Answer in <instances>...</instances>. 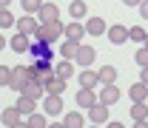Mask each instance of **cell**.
Wrapping results in <instances>:
<instances>
[{"label":"cell","mask_w":148,"mask_h":128,"mask_svg":"<svg viewBox=\"0 0 148 128\" xmlns=\"http://www.w3.org/2000/svg\"><path fill=\"white\" fill-rule=\"evenodd\" d=\"M9 83H12V68L0 66V86H9Z\"/></svg>","instance_id":"cell-33"},{"label":"cell","mask_w":148,"mask_h":128,"mask_svg":"<svg viewBox=\"0 0 148 128\" xmlns=\"http://www.w3.org/2000/svg\"><path fill=\"white\" fill-rule=\"evenodd\" d=\"M54 77H60V80L74 77V63H71V60H60V63L54 66Z\"/></svg>","instance_id":"cell-18"},{"label":"cell","mask_w":148,"mask_h":128,"mask_svg":"<svg viewBox=\"0 0 148 128\" xmlns=\"http://www.w3.org/2000/svg\"><path fill=\"white\" fill-rule=\"evenodd\" d=\"M91 128H97V125H91Z\"/></svg>","instance_id":"cell-44"},{"label":"cell","mask_w":148,"mask_h":128,"mask_svg":"<svg viewBox=\"0 0 148 128\" xmlns=\"http://www.w3.org/2000/svg\"><path fill=\"white\" fill-rule=\"evenodd\" d=\"M32 80H34V68H32V66H14V68H12V83H9V88L14 94H23Z\"/></svg>","instance_id":"cell-1"},{"label":"cell","mask_w":148,"mask_h":128,"mask_svg":"<svg viewBox=\"0 0 148 128\" xmlns=\"http://www.w3.org/2000/svg\"><path fill=\"white\" fill-rule=\"evenodd\" d=\"M32 68H34V83L49 86V80H54V63L51 60H37Z\"/></svg>","instance_id":"cell-3"},{"label":"cell","mask_w":148,"mask_h":128,"mask_svg":"<svg viewBox=\"0 0 148 128\" xmlns=\"http://www.w3.org/2000/svg\"><path fill=\"white\" fill-rule=\"evenodd\" d=\"M108 40L114 46H123V43L128 40V29H125V26H111L108 29Z\"/></svg>","instance_id":"cell-17"},{"label":"cell","mask_w":148,"mask_h":128,"mask_svg":"<svg viewBox=\"0 0 148 128\" xmlns=\"http://www.w3.org/2000/svg\"><path fill=\"white\" fill-rule=\"evenodd\" d=\"M12 128H32L29 123H17V125H12Z\"/></svg>","instance_id":"cell-40"},{"label":"cell","mask_w":148,"mask_h":128,"mask_svg":"<svg viewBox=\"0 0 148 128\" xmlns=\"http://www.w3.org/2000/svg\"><path fill=\"white\" fill-rule=\"evenodd\" d=\"M66 37L83 40V37H86V23H69V26H66Z\"/></svg>","instance_id":"cell-23"},{"label":"cell","mask_w":148,"mask_h":128,"mask_svg":"<svg viewBox=\"0 0 148 128\" xmlns=\"http://www.w3.org/2000/svg\"><path fill=\"white\" fill-rule=\"evenodd\" d=\"M37 29H40V20H34L32 14H23V17L17 20V31H20V34L34 37V34H37Z\"/></svg>","instance_id":"cell-6"},{"label":"cell","mask_w":148,"mask_h":128,"mask_svg":"<svg viewBox=\"0 0 148 128\" xmlns=\"http://www.w3.org/2000/svg\"><path fill=\"white\" fill-rule=\"evenodd\" d=\"M0 120H3V125H6V128L17 125V123H20V111H17V105H12V108H6L3 114H0Z\"/></svg>","instance_id":"cell-21"},{"label":"cell","mask_w":148,"mask_h":128,"mask_svg":"<svg viewBox=\"0 0 148 128\" xmlns=\"http://www.w3.org/2000/svg\"><path fill=\"white\" fill-rule=\"evenodd\" d=\"M145 29L143 26H134V29H128V40H134V43H145Z\"/></svg>","instance_id":"cell-30"},{"label":"cell","mask_w":148,"mask_h":128,"mask_svg":"<svg viewBox=\"0 0 148 128\" xmlns=\"http://www.w3.org/2000/svg\"><path fill=\"white\" fill-rule=\"evenodd\" d=\"M131 120H134V123L148 120V105L145 103H131Z\"/></svg>","instance_id":"cell-24"},{"label":"cell","mask_w":148,"mask_h":128,"mask_svg":"<svg viewBox=\"0 0 148 128\" xmlns=\"http://www.w3.org/2000/svg\"><path fill=\"white\" fill-rule=\"evenodd\" d=\"M37 20L40 23H54V20H60V9H57L54 3H43L40 12H37Z\"/></svg>","instance_id":"cell-7"},{"label":"cell","mask_w":148,"mask_h":128,"mask_svg":"<svg viewBox=\"0 0 148 128\" xmlns=\"http://www.w3.org/2000/svg\"><path fill=\"white\" fill-rule=\"evenodd\" d=\"M23 94H29L32 100H40V97L46 94V86H43V83H34V80H32V83L26 86V91H23Z\"/></svg>","instance_id":"cell-26"},{"label":"cell","mask_w":148,"mask_h":128,"mask_svg":"<svg viewBox=\"0 0 148 128\" xmlns=\"http://www.w3.org/2000/svg\"><path fill=\"white\" fill-rule=\"evenodd\" d=\"M63 91H66V80H60V77L49 80V86H46V94H57V97H63Z\"/></svg>","instance_id":"cell-25"},{"label":"cell","mask_w":148,"mask_h":128,"mask_svg":"<svg viewBox=\"0 0 148 128\" xmlns=\"http://www.w3.org/2000/svg\"><path fill=\"white\" fill-rule=\"evenodd\" d=\"M3 49H6V40H3V37H0V51H3Z\"/></svg>","instance_id":"cell-42"},{"label":"cell","mask_w":148,"mask_h":128,"mask_svg":"<svg viewBox=\"0 0 148 128\" xmlns=\"http://www.w3.org/2000/svg\"><path fill=\"white\" fill-rule=\"evenodd\" d=\"M143 46H148V34H145V43H143Z\"/></svg>","instance_id":"cell-43"},{"label":"cell","mask_w":148,"mask_h":128,"mask_svg":"<svg viewBox=\"0 0 148 128\" xmlns=\"http://www.w3.org/2000/svg\"><path fill=\"white\" fill-rule=\"evenodd\" d=\"M49 128H66V125H63V120H60V123H51Z\"/></svg>","instance_id":"cell-39"},{"label":"cell","mask_w":148,"mask_h":128,"mask_svg":"<svg viewBox=\"0 0 148 128\" xmlns=\"http://www.w3.org/2000/svg\"><path fill=\"white\" fill-rule=\"evenodd\" d=\"M97 74H100V86H114L117 83V68L114 66H103Z\"/></svg>","instance_id":"cell-20"},{"label":"cell","mask_w":148,"mask_h":128,"mask_svg":"<svg viewBox=\"0 0 148 128\" xmlns=\"http://www.w3.org/2000/svg\"><path fill=\"white\" fill-rule=\"evenodd\" d=\"M9 46H12L17 54H29V49H32V40H29V34H20V31H17V34L12 37V43H9Z\"/></svg>","instance_id":"cell-13"},{"label":"cell","mask_w":148,"mask_h":128,"mask_svg":"<svg viewBox=\"0 0 148 128\" xmlns=\"http://www.w3.org/2000/svg\"><path fill=\"white\" fill-rule=\"evenodd\" d=\"M134 128H148V120H140V123H134Z\"/></svg>","instance_id":"cell-36"},{"label":"cell","mask_w":148,"mask_h":128,"mask_svg":"<svg viewBox=\"0 0 148 128\" xmlns=\"http://www.w3.org/2000/svg\"><path fill=\"white\" fill-rule=\"evenodd\" d=\"M17 111L20 114H34L37 111V100H32L29 94H17Z\"/></svg>","instance_id":"cell-16"},{"label":"cell","mask_w":148,"mask_h":128,"mask_svg":"<svg viewBox=\"0 0 148 128\" xmlns=\"http://www.w3.org/2000/svg\"><path fill=\"white\" fill-rule=\"evenodd\" d=\"M83 123H86V120H83V114H77V111H66V114H63V125L66 128H83Z\"/></svg>","instance_id":"cell-22"},{"label":"cell","mask_w":148,"mask_h":128,"mask_svg":"<svg viewBox=\"0 0 148 128\" xmlns=\"http://www.w3.org/2000/svg\"><path fill=\"white\" fill-rule=\"evenodd\" d=\"M20 6H23V12H26V14H37V12H40V6H43V0H20Z\"/></svg>","instance_id":"cell-29"},{"label":"cell","mask_w":148,"mask_h":128,"mask_svg":"<svg viewBox=\"0 0 148 128\" xmlns=\"http://www.w3.org/2000/svg\"><path fill=\"white\" fill-rule=\"evenodd\" d=\"M94 57H97V51H94L91 46H80V51H77L74 60H77V66H80V68H88V66L94 63Z\"/></svg>","instance_id":"cell-11"},{"label":"cell","mask_w":148,"mask_h":128,"mask_svg":"<svg viewBox=\"0 0 148 128\" xmlns=\"http://www.w3.org/2000/svg\"><path fill=\"white\" fill-rule=\"evenodd\" d=\"M97 103H100V100H97V94H94V88H80V91H77V105H80V108H91V105H97Z\"/></svg>","instance_id":"cell-10"},{"label":"cell","mask_w":148,"mask_h":128,"mask_svg":"<svg viewBox=\"0 0 148 128\" xmlns=\"http://www.w3.org/2000/svg\"><path fill=\"white\" fill-rule=\"evenodd\" d=\"M9 3H12V0H0V9H9Z\"/></svg>","instance_id":"cell-41"},{"label":"cell","mask_w":148,"mask_h":128,"mask_svg":"<svg viewBox=\"0 0 148 128\" xmlns=\"http://www.w3.org/2000/svg\"><path fill=\"white\" fill-rule=\"evenodd\" d=\"M29 54L34 57V60H54L51 43H46V40H34V43H32V49H29Z\"/></svg>","instance_id":"cell-4"},{"label":"cell","mask_w":148,"mask_h":128,"mask_svg":"<svg viewBox=\"0 0 148 128\" xmlns=\"http://www.w3.org/2000/svg\"><path fill=\"white\" fill-rule=\"evenodd\" d=\"M43 111L51 114V117L66 114V111H63V97H57V94H46V100H43Z\"/></svg>","instance_id":"cell-5"},{"label":"cell","mask_w":148,"mask_h":128,"mask_svg":"<svg viewBox=\"0 0 148 128\" xmlns=\"http://www.w3.org/2000/svg\"><path fill=\"white\" fill-rule=\"evenodd\" d=\"M134 60H137L143 68H148V46H143V49L137 51V57H134Z\"/></svg>","instance_id":"cell-32"},{"label":"cell","mask_w":148,"mask_h":128,"mask_svg":"<svg viewBox=\"0 0 148 128\" xmlns=\"http://www.w3.org/2000/svg\"><path fill=\"white\" fill-rule=\"evenodd\" d=\"M29 125L32 128H49V120H46V114L34 111V114H29Z\"/></svg>","instance_id":"cell-28"},{"label":"cell","mask_w":148,"mask_h":128,"mask_svg":"<svg viewBox=\"0 0 148 128\" xmlns=\"http://www.w3.org/2000/svg\"><path fill=\"white\" fill-rule=\"evenodd\" d=\"M63 34V23L54 20V23H40V29H37L34 40H46V43H57Z\"/></svg>","instance_id":"cell-2"},{"label":"cell","mask_w":148,"mask_h":128,"mask_svg":"<svg viewBox=\"0 0 148 128\" xmlns=\"http://www.w3.org/2000/svg\"><path fill=\"white\" fill-rule=\"evenodd\" d=\"M140 14L148 20V0H143V3H140Z\"/></svg>","instance_id":"cell-34"},{"label":"cell","mask_w":148,"mask_h":128,"mask_svg":"<svg viewBox=\"0 0 148 128\" xmlns=\"http://www.w3.org/2000/svg\"><path fill=\"white\" fill-rule=\"evenodd\" d=\"M69 14H71L74 20H83V17H86V3H83V0H71Z\"/></svg>","instance_id":"cell-27"},{"label":"cell","mask_w":148,"mask_h":128,"mask_svg":"<svg viewBox=\"0 0 148 128\" xmlns=\"http://www.w3.org/2000/svg\"><path fill=\"white\" fill-rule=\"evenodd\" d=\"M86 31H88L91 37L106 34V20H103V17H88V20H86Z\"/></svg>","instance_id":"cell-15"},{"label":"cell","mask_w":148,"mask_h":128,"mask_svg":"<svg viewBox=\"0 0 148 128\" xmlns=\"http://www.w3.org/2000/svg\"><path fill=\"white\" fill-rule=\"evenodd\" d=\"M80 46H83L80 40L66 37V40H63V46H60V57H63V60H74V57H77V51H80Z\"/></svg>","instance_id":"cell-9"},{"label":"cell","mask_w":148,"mask_h":128,"mask_svg":"<svg viewBox=\"0 0 148 128\" xmlns=\"http://www.w3.org/2000/svg\"><path fill=\"white\" fill-rule=\"evenodd\" d=\"M128 94H131V103H145L148 86H145V83H134V86L128 88Z\"/></svg>","instance_id":"cell-19"},{"label":"cell","mask_w":148,"mask_h":128,"mask_svg":"<svg viewBox=\"0 0 148 128\" xmlns=\"http://www.w3.org/2000/svg\"><path fill=\"white\" fill-rule=\"evenodd\" d=\"M100 86V74L91 68H83L80 71V88H97Z\"/></svg>","instance_id":"cell-12"},{"label":"cell","mask_w":148,"mask_h":128,"mask_svg":"<svg viewBox=\"0 0 148 128\" xmlns=\"http://www.w3.org/2000/svg\"><path fill=\"white\" fill-rule=\"evenodd\" d=\"M86 114H88V120H91L94 125H103V123H108V105H103V103L91 105Z\"/></svg>","instance_id":"cell-8"},{"label":"cell","mask_w":148,"mask_h":128,"mask_svg":"<svg viewBox=\"0 0 148 128\" xmlns=\"http://www.w3.org/2000/svg\"><path fill=\"white\" fill-rule=\"evenodd\" d=\"M140 83H145V86H148V68H143V71H140Z\"/></svg>","instance_id":"cell-35"},{"label":"cell","mask_w":148,"mask_h":128,"mask_svg":"<svg viewBox=\"0 0 148 128\" xmlns=\"http://www.w3.org/2000/svg\"><path fill=\"white\" fill-rule=\"evenodd\" d=\"M106 128H125L123 123H106Z\"/></svg>","instance_id":"cell-37"},{"label":"cell","mask_w":148,"mask_h":128,"mask_svg":"<svg viewBox=\"0 0 148 128\" xmlns=\"http://www.w3.org/2000/svg\"><path fill=\"white\" fill-rule=\"evenodd\" d=\"M123 3H125V6H140L143 0H123Z\"/></svg>","instance_id":"cell-38"},{"label":"cell","mask_w":148,"mask_h":128,"mask_svg":"<svg viewBox=\"0 0 148 128\" xmlns=\"http://www.w3.org/2000/svg\"><path fill=\"white\" fill-rule=\"evenodd\" d=\"M103 105H114L117 100H120V88L117 86H103V91H100V97H97Z\"/></svg>","instance_id":"cell-14"},{"label":"cell","mask_w":148,"mask_h":128,"mask_svg":"<svg viewBox=\"0 0 148 128\" xmlns=\"http://www.w3.org/2000/svg\"><path fill=\"white\" fill-rule=\"evenodd\" d=\"M17 20L12 17V12L9 9H0V29H9V26H14Z\"/></svg>","instance_id":"cell-31"}]
</instances>
